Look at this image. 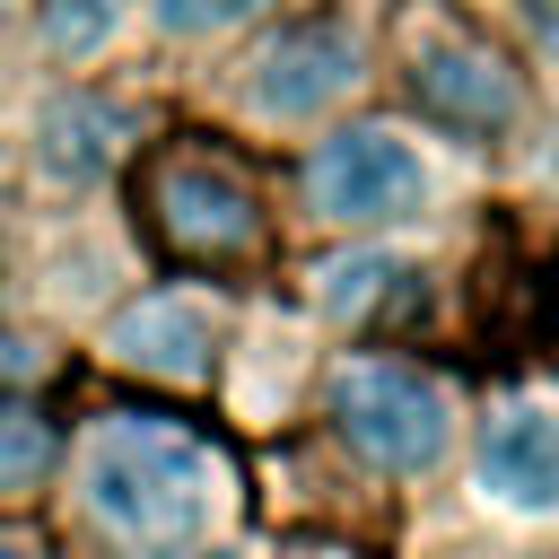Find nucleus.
<instances>
[{"label": "nucleus", "instance_id": "nucleus-1", "mask_svg": "<svg viewBox=\"0 0 559 559\" xmlns=\"http://www.w3.org/2000/svg\"><path fill=\"white\" fill-rule=\"evenodd\" d=\"M79 507L131 550H175L218 507V454L175 419H96L79 445Z\"/></svg>", "mask_w": 559, "mask_h": 559}, {"label": "nucleus", "instance_id": "nucleus-2", "mask_svg": "<svg viewBox=\"0 0 559 559\" xmlns=\"http://www.w3.org/2000/svg\"><path fill=\"white\" fill-rule=\"evenodd\" d=\"M332 428L358 445V463L411 480V472L445 463L454 402H445V384L419 376L411 358H341V367H332Z\"/></svg>", "mask_w": 559, "mask_h": 559}, {"label": "nucleus", "instance_id": "nucleus-3", "mask_svg": "<svg viewBox=\"0 0 559 559\" xmlns=\"http://www.w3.org/2000/svg\"><path fill=\"white\" fill-rule=\"evenodd\" d=\"M428 201H437V175L419 140H402L393 122H341L306 157V210L323 227H402Z\"/></svg>", "mask_w": 559, "mask_h": 559}, {"label": "nucleus", "instance_id": "nucleus-4", "mask_svg": "<svg viewBox=\"0 0 559 559\" xmlns=\"http://www.w3.org/2000/svg\"><path fill=\"white\" fill-rule=\"evenodd\" d=\"M402 61H411L419 105H428L445 131H472V140L515 131V114H524V79H515V61H507L489 35H472L463 17H437L428 35H411Z\"/></svg>", "mask_w": 559, "mask_h": 559}, {"label": "nucleus", "instance_id": "nucleus-5", "mask_svg": "<svg viewBox=\"0 0 559 559\" xmlns=\"http://www.w3.org/2000/svg\"><path fill=\"white\" fill-rule=\"evenodd\" d=\"M367 79V44L341 26V17H306L288 35H271L245 70V105L262 122H314L332 105H349Z\"/></svg>", "mask_w": 559, "mask_h": 559}, {"label": "nucleus", "instance_id": "nucleus-6", "mask_svg": "<svg viewBox=\"0 0 559 559\" xmlns=\"http://www.w3.org/2000/svg\"><path fill=\"white\" fill-rule=\"evenodd\" d=\"M148 218H157V236H166L183 262H236V253L262 245L253 192H245L227 166H210V157H166V166L148 175Z\"/></svg>", "mask_w": 559, "mask_h": 559}, {"label": "nucleus", "instance_id": "nucleus-7", "mask_svg": "<svg viewBox=\"0 0 559 559\" xmlns=\"http://www.w3.org/2000/svg\"><path fill=\"white\" fill-rule=\"evenodd\" d=\"M480 489L515 515H559V393H507L480 419V454H472Z\"/></svg>", "mask_w": 559, "mask_h": 559}, {"label": "nucleus", "instance_id": "nucleus-8", "mask_svg": "<svg viewBox=\"0 0 559 559\" xmlns=\"http://www.w3.org/2000/svg\"><path fill=\"white\" fill-rule=\"evenodd\" d=\"M105 358L114 367H131V376H157V384H210V367H218V314H210V297H192V288H157V297H140V306H122L114 323H105Z\"/></svg>", "mask_w": 559, "mask_h": 559}, {"label": "nucleus", "instance_id": "nucleus-9", "mask_svg": "<svg viewBox=\"0 0 559 559\" xmlns=\"http://www.w3.org/2000/svg\"><path fill=\"white\" fill-rule=\"evenodd\" d=\"M122 140H131L122 105H105V96H52L35 114V175L61 183V192H79V183H96L122 157Z\"/></svg>", "mask_w": 559, "mask_h": 559}, {"label": "nucleus", "instance_id": "nucleus-10", "mask_svg": "<svg viewBox=\"0 0 559 559\" xmlns=\"http://www.w3.org/2000/svg\"><path fill=\"white\" fill-rule=\"evenodd\" d=\"M402 280H411V262L367 245V253H341V262H323V271H314V306H323L332 323H358V314H367L376 297H393Z\"/></svg>", "mask_w": 559, "mask_h": 559}, {"label": "nucleus", "instance_id": "nucleus-11", "mask_svg": "<svg viewBox=\"0 0 559 559\" xmlns=\"http://www.w3.org/2000/svg\"><path fill=\"white\" fill-rule=\"evenodd\" d=\"M52 454H61L52 419H44V411H26L17 393H0V507H9V498H26V489H44Z\"/></svg>", "mask_w": 559, "mask_h": 559}, {"label": "nucleus", "instance_id": "nucleus-12", "mask_svg": "<svg viewBox=\"0 0 559 559\" xmlns=\"http://www.w3.org/2000/svg\"><path fill=\"white\" fill-rule=\"evenodd\" d=\"M122 17H131V0H44L35 9V35H44L52 61H96L122 35Z\"/></svg>", "mask_w": 559, "mask_h": 559}, {"label": "nucleus", "instance_id": "nucleus-13", "mask_svg": "<svg viewBox=\"0 0 559 559\" xmlns=\"http://www.w3.org/2000/svg\"><path fill=\"white\" fill-rule=\"evenodd\" d=\"M262 0H148V26L157 35H183V44H201V35H227V26H245Z\"/></svg>", "mask_w": 559, "mask_h": 559}, {"label": "nucleus", "instance_id": "nucleus-14", "mask_svg": "<svg viewBox=\"0 0 559 559\" xmlns=\"http://www.w3.org/2000/svg\"><path fill=\"white\" fill-rule=\"evenodd\" d=\"M44 367H52V358H44V341H26V332H0V393H26Z\"/></svg>", "mask_w": 559, "mask_h": 559}, {"label": "nucleus", "instance_id": "nucleus-15", "mask_svg": "<svg viewBox=\"0 0 559 559\" xmlns=\"http://www.w3.org/2000/svg\"><path fill=\"white\" fill-rule=\"evenodd\" d=\"M524 26H533V52L559 70V0H524Z\"/></svg>", "mask_w": 559, "mask_h": 559}, {"label": "nucleus", "instance_id": "nucleus-16", "mask_svg": "<svg viewBox=\"0 0 559 559\" xmlns=\"http://www.w3.org/2000/svg\"><path fill=\"white\" fill-rule=\"evenodd\" d=\"M9 17H17V0H0V26H9Z\"/></svg>", "mask_w": 559, "mask_h": 559}]
</instances>
